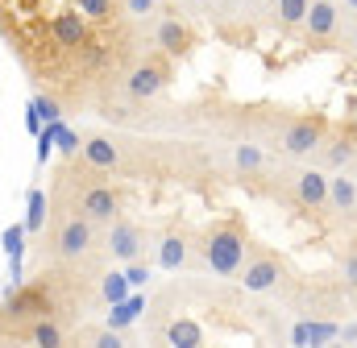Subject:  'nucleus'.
<instances>
[{"mask_svg": "<svg viewBox=\"0 0 357 348\" xmlns=\"http://www.w3.org/2000/svg\"><path fill=\"white\" fill-rule=\"evenodd\" d=\"M245 249H250V237H245V224L237 216L229 220H216L212 228H204L199 237V253H204V265L216 269V274H237L241 261H245Z\"/></svg>", "mask_w": 357, "mask_h": 348, "instance_id": "1", "label": "nucleus"}, {"mask_svg": "<svg viewBox=\"0 0 357 348\" xmlns=\"http://www.w3.org/2000/svg\"><path fill=\"white\" fill-rule=\"evenodd\" d=\"M171 75H175V58H167L162 50H158V54H146V58H137V63L129 67L125 91H129L133 100H154V95H162V91L171 87Z\"/></svg>", "mask_w": 357, "mask_h": 348, "instance_id": "2", "label": "nucleus"}, {"mask_svg": "<svg viewBox=\"0 0 357 348\" xmlns=\"http://www.w3.org/2000/svg\"><path fill=\"white\" fill-rule=\"evenodd\" d=\"M324 133H328V120L320 112H303V116H291L278 133V150L287 158H312V150L324 145Z\"/></svg>", "mask_w": 357, "mask_h": 348, "instance_id": "3", "label": "nucleus"}, {"mask_svg": "<svg viewBox=\"0 0 357 348\" xmlns=\"http://www.w3.org/2000/svg\"><path fill=\"white\" fill-rule=\"evenodd\" d=\"M91 245H96V224H91L88 216H67L63 224H59V232H54V253L63 261H75L84 258Z\"/></svg>", "mask_w": 357, "mask_h": 348, "instance_id": "4", "label": "nucleus"}, {"mask_svg": "<svg viewBox=\"0 0 357 348\" xmlns=\"http://www.w3.org/2000/svg\"><path fill=\"white\" fill-rule=\"evenodd\" d=\"M108 258L121 261V265L146 258V228L133 224V220H125V216H116L108 224Z\"/></svg>", "mask_w": 357, "mask_h": 348, "instance_id": "5", "label": "nucleus"}, {"mask_svg": "<svg viewBox=\"0 0 357 348\" xmlns=\"http://www.w3.org/2000/svg\"><path fill=\"white\" fill-rule=\"evenodd\" d=\"M341 17H345V13H341L337 0H312V4H307V17H303V38L316 42V46L333 42L337 29H341Z\"/></svg>", "mask_w": 357, "mask_h": 348, "instance_id": "6", "label": "nucleus"}, {"mask_svg": "<svg viewBox=\"0 0 357 348\" xmlns=\"http://www.w3.org/2000/svg\"><path fill=\"white\" fill-rule=\"evenodd\" d=\"M291 195L303 212H320L328 207V174L320 166H303V171L291 174Z\"/></svg>", "mask_w": 357, "mask_h": 348, "instance_id": "7", "label": "nucleus"}, {"mask_svg": "<svg viewBox=\"0 0 357 348\" xmlns=\"http://www.w3.org/2000/svg\"><path fill=\"white\" fill-rule=\"evenodd\" d=\"M79 216H88L91 224H112L121 216V195L108 187V182H88L84 195H79Z\"/></svg>", "mask_w": 357, "mask_h": 348, "instance_id": "8", "label": "nucleus"}, {"mask_svg": "<svg viewBox=\"0 0 357 348\" xmlns=\"http://www.w3.org/2000/svg\"><path fill=\"white\" fill-rule=\"evenodd\" d=\"M241 278V286L245 290H254V294H266V290H274L278 282H282V261L278 258H270V253H258V258H250V261H241V269H237Z\"/></svg>", "mask_w": 357, "mask_h": 348, "instance_id": "9", "label": "nucleus"}, {"mask_svg": "<svg viewBox=\"0 0 357 348\" xmlns=\"http://www.w3.org/2000/svg\"><path fill=\"white\" fill-rule=\"evenodd\" d=\"M154 42H158V50H162L167 58H183V54L195 46V33L187 29V21H178V17H162Z\"/></svg>", "mask_w": 357, "mask_h": 348, "instance_id": "10", "label": "nucleus"}, {"mask_svg": "<svg viewBox=\"0 0 357 348\" xmlns=\"http://www.w3.org/2000/svg\"><path fill=\"white\" fill-rule=\"evenodd\" d=\"M84 162L91 171H116L121 166V145L104 133H91V137H84Z\"/></svg>", "mask_w": 357, "mask_h": 348, "instance_id": "11", "label": "nucleus"}, {"mask_svg": "<svg viewBox=\"0 0 357 348\" xmlns=\"http://www.w3.org/2000/svg\"><path fill=\"white\" fill-rule=\"evenodd\" d=\"M54 38L59 46H88V17L79 8H63L54 17Z\"/></svg>", "mask_w": 357, "mask_h": 348, "instance_id": "12", "label": "nucleus"}, {"mask_svg": "<svg viewBox=\"0 0 357 348\" xmlns=\"http://www.w3.org/2000/svg\"><path fill=\"white\" fill-rule=\"evenodd\" d=\"M328 207L333 212H354L357 207V178L349 171L328 174Z\"/></svg>", "mask_w": 357, "mask_h": 348, "instance_id": "13", "label": "nucleus"}, {"mask_svg": "<svg viewBox=\"0 0 357 348\" xmlns=\"http://www.w3.org/2000/svg\"><path fill=\"white\" fill-rule=\"evenodd\" d=\"M187 253H191L187 232H183V228H171V232L162 237V245H158V265L175 274V269H183V265H187Z\"/></svg>", "mask_w": 357, "mask_h": 348, "instance_id": "14", "label": "nucleus"}, {"mask_svg": "<svg viewBox=\"0 0 357 348\" xmlns=\"http://www.w3.org/2000/svg\"><path fill=\"white\" fill-rule=\"evenodd\" d=\"M307 4H312V0H274V21H278V29H303Z\"/></svg>", "mask_w": 357, "mask_h": 348, "instance_id": "15", "label": "nucleus"}, {"mask_svg": "<svg viewBox=\"0 0 357 348\" xmlns=\"http://www.w3.org/2000/svg\"><path fill=\"white\" fill-rule=\"evenodd\" d=\"M29 340H33V345H46V348L63 345V324H59L54 315H42V319L29 328Z\"/></svg>", "mask_w": 357, "mask_h": 348, "instance_id": "16", "label": "nucleus"}, {"mask_svg": "<svg viewBox=\"0 0 357 348\" xmlns=\"http://www.w3.org/2000/svg\"><path fill=\"white\" fill-rule=\"evenodd\" d=\"M167 340H171V345H183V348H195V345H204V328L191 324V319H175V324L167 328Z\"/></svg>", "mask_w": 357, "mask_h": 348, "instance_id": "17", "label": "nucleus"}, {"mask_svg": "<svg viewBox=\"0 0 357 348\" xmlns=\"http://www.w3.org/2000/svg\"><path fill=\"white\" fill-rule=\"evenodd\" d=\"M233 166H237L241 174H258L262 166H266V158H262L258 145H245V141H241V145H233Z\"/></svg>", "mask_w": 357, "mask_h": 348, "instance_id": "18", "label": "nucleus"}, {"mask_svg": "<svg viewBox=\"0 0 357 348\" xmlns=\"http://www.w3.org/2000/svg\"><path fill=\"white\" fill-rule=\"evenodd\" d=\"M354 154H357V145H354V133H341V137L333 141V150H328V158H324V162L341 171V166H349V162H354Z\"/></svg>", "mask_w": 357, "mask_h": 348, "instance_id": "19", "label": "nucleus"}, {"mask_svg": "<svg viewBox=\"0 0 357 348\" xmlns=\"http://www.w3.org/2000/svg\"><path fill=\"white\" fill-rule=\"evenodd\" d=\"M46 228V195L29 191V216H25V232H42Z\"/></svg>", "mask_w": 357, "mask_h": 348, "instance_id": "20", "label": "nucleus"}, {"mask_svg": "<svg viewBox=\"0 0 357 348\" xmlns=\"http://www.w3.org/2000/svg\"><path fill=\"white\" fill-rule=\"evenodd\" d=\"M75 8H79L88 21H112V8H116V0H75Z\"/></svg>", "mask_w": 357, "mask_h": 348, "instance_id": "21", "label": "nucleus"}, {"mask_svg": "<svg viewBox=\"0 0 357 348\" xmlns=\"http://www.w3.org/2000/svg\"><path fill=\"white\" fill-rule=\"evenodd\" d=\"M4 249H8V258H21V249H25V224H13L4 232Z\"/></svg>", "mask_w": 357, "mask_h": 348, "instance_id": "22", "label": "nucleus"}, {"mask_svg": "<svg viewBox=\"0 0 357 348\" xmlns=\"http://www.w3.org/2000/svg\"><path fill=\"white\" fill-rule=\"evenodd\" d=\"M133 319H137V307H133V303H125V307H116V315H108V328H116V332H121V328H125V324H133Z\"/></svg>", "mask_w": 357, "mask_h": 348, "instance_id": "23", "label": "nucleus"}, {"mask_svg": "<svg viewBox=\"0 0 357 348\" xmlns=\"http://www.w3.org/2000/svg\"><path fill=\"white\" fill-rule=\"evenodd\" d=\"M158 8V0H125V13L129 17H150Z\"/></svg>", "mask_w": 357, "mask_h": 348, "instance_id": "24", "label": "nucleus"}, {"mask_svg": "<svg viewBox=\"0 0 357 348\" xmlns=\"http://www.w3.org/2000/svg\"><path fill=\"white\" fill-rule=\"evenodd\" d=\"M91 345H96V348H121V332H116V328L96 332V336H91Z\"/></svg>", "mask_w": 357, "mask_h": 348, "instance_id": "25", "label": "nucleus"}, {"mask_svg": "<svg viewBox=\"0 0 357 348\" xmlns=\"http://www.w3.org/2000/svg\"><path fill=\"white\" fill-rule=\"evenodd\" d=\"M146 274H150V269L142 265V258H137V261H129V265H125V278H129V286H142V282H146Z\"/></svg>", "mask_w": 357, "mask_h": 348, "instance_id": "26", "label": "nucleus"}, {"mask_svg": "<svg viewBox=\"0 0 357 348\" xmlns=\"http://www.w3.org/2000/svg\"><path fill=\"white\" fill-rule=\"evenodd\" d=\"M125 286H129V278L121 282V274H108V282H104V294H108V299H121V294H125Z\"/></svg>", "mask_w": 357, "mask_h": 348, "instance_id": "27", "label": "nucleus"}, {"mask_svg": "<svg viewBox=\"0 0 357 348\" xmlns=\"http://www.w3.org/2000/svg\"><path fill=\"white\" fill-rule=\"evenodd\" d=\"M38 112H42V116H59V100L42 95V100H38Z\"/></svg>", "mask_w": 357, "mask_h": 348, "instance_id": "28", "label": "nucleus"}, {"mask_svg": "<svg viewBox=\"0 0 357 348\" xmlns=\"http://www.w3.org/2000/svg\"><path fill=\"white\" fill-rule=\"evenodd\" d=\"M345 278L357 286V253H354V258H345Z\"/></svg>", "mask_w": 357, "mask_h": 348, "instance_id": "29", "label": "nucleus"}, {"mask_svg": "<svg viewBox=\"0 0 357 348\" xmlns=\"http://www.w3.org/2000/svg\"><path fill=\"white\" fill-rule=\"evenodd\" d=\"M349 50H354V58H357V21H354V33H349Z\"/></svg>", "mask_w": 357, "mask_h": 348, "instance_id": "30", "label": "nucleus"}, {"mask_svg": "<svg viewBox=\"0 0 357 348\" xmlns=\"http://www.w3.org/2000/svg\"><path fill=\"white\" fill-rule=\"evenodd\" d=\"M341 8H354L357 13V0H341Z\"/></svg>", "mask_w": 357, "mask_h": 348, "instance_id": "31", "label": "nucleus"}]
</instances>
